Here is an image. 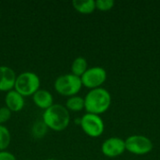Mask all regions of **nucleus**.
I'll use <instances>...</instances> for the list:
<instances>
[{
  "mask_svg": "<svg viewBox=\"0 0 160 160\" xmlns=\"http://www.w3.org/2000/svg\"><path fill=\"white\" fill-rule=\"evenodd\" d=\"M47 131H48V128L42 122V120L35 122V124L32 126V128H31L32 136L35 139H42L47 134Z\"/></svg>",
  "mask_w": 160,
  "mask_h": 160,
  "instance_id": "obj_16",
  "label": "nucleus"
},
{
  "mask_svg": "<svg viewBox=\"0 0 160 160\" xmlns=\"http://www.w3.org/2000/svg\"><path fill=\"white\" fill-rule=\"evenodd\" d=\"M65 107L68 109V112H81L84 109V98L78 95L70 97L67 99Z\"/></svg>",
  "mask_w": 160,
  "mask_h": 160,
  "instance_id": "obj_14",
  "label": "nucleus"
},
{
  "mask_svg": "<svg viewBox=\"0 0 160 160\" xmlns=\"http://www.w3.org/2000/svg\"><path fill=\"white\" fill-rule=\"evenodd\" d=\"M125 144L126 151L137 156L147 155L154 148L153 142L143 135H131L125 140Z\"/></svg>",
  "mask_w": 160,
  "mask_h": 160,
  "instance_id": "obj_6",
  "label": "nucleus"
},
{
  "mask_svg": "<svg viewBox=\"0 0 160 160\" xmlns=\"http://www.w3.org/2000/svg\"><path fill=\"white\" fill-rule=\"evenodd\" d=\"M126 151L125 140L118 137H111L101 144V152L107 158H116Z\"/></svg>",
  "mask_w": 160,
  "mask_h": 160,
  "instance_id": "obj_8",
  "label": "nucleus"
},
{
  "mask_svg": "<svg viewBox=\"0 0 160 160\" xmlns=\"http://www.w3.org/2000/svg\"><path fill=\"white\" fill-rule=\"evenodd\" d=\"M0 160H17V158L12 153L5 150L0 151Z\"/></svg>",
  "mask_w": 160,
  "mask_h": 160,
  "instance_id": "obj_19",
  "label": "nucleus"
},
{
  "mask_svg": "<svg viewBox=\"0 0 160 160\" xmlns=\"http://www.w3.org/2000/svg\"><path fill=\"white\" fill-rule=\"evenodd\" d=\"M17 74L8 66H0V92L8 93L14 89Z\"/></svg>",
  "mask_w": 160,
  "mask_h": 160,
  "instance_id": "obj_9",
  "label": "nucleus"
},
{
  "mask_svg": "<svg viewBox=\"0 0 160 160\" xmlns=\"http://www.w3.org/2000/svg\"><path fill=\"white\" fill-rule=\"evenodd\" d=\"M80 126L82 131L91 138L100 137L105 129V125L100 115L88 112L80 118Z\"/></svg>",
  "mask_w": 160,
  "mask_h": 160,
  "instance_id": "obj_5",
  "label": "nucleus"
},
{
  "mask_svg": "<svg viewBox=\"0 0 160 160\" xmlns=\"http://www.w3.org/2000/svg\"><path fill=\"white\" fill-rule=\"evenodd\" d=\"M46 160H56V159H53V158H48V159Z\"/></svg>",
  "mask_w": 160,
  "mask_h": 160,
  "instance_id": "obj_20",
  "label": "nucleus"
},
{
  "mask_svg": "<svg viewBox=\"0 0 160 160\" xmlns=\"http://www.w3.org/2000/svg\"><path fill=\"white\" fill-rule=\"evenodd\" d=\"M25 100L24 97H22L16 90H11L6 93L5 96V106L11 112H18L24 108Z\"/></svg>",
  "mask_w": 160,
  "mask_h": 160,
  "instance_id": "obj_10",
  "label": "nucleus"
},
{
  "mask_svg": "<svg viewBox=\"0 0 160 160\" xmlns=\"http://www.w3.org/2000/svg\"><path fill=\"white\" fill-rule=\"evenodd\" d=\"M84 98V110L88 113L100 115L106 112L112 104V96L103 87L89 90Z\"/></svg>",
  "mask_w": 160,
  "mask_h": 160,
  "instance_id": "obj_1",
  "label": "nucleus"
},
{
  "mask_svg": "<svg viewBox=\"0 0 160 160\" xmlns=\"http://www.w3.org/2000/svg\"><path fill=\"white\" fill-rule=\"evenodd\" d=\"M11 112L6 107H0V125L6 124L11 117Z\"/></svg>",
  "mask_w": 160,
  "mask_h": 160,
  "instance_id": "obj_18",
  "label": "nucleus"
},
{
  "mask_svg": "<svg viewBox=\"0 0 160 160\" xmlns=\"http://www.w3.org/2000/svg\"><path fill=\"white\" fill-rule=\"evenodd\" d=\"M54 90L63 97H73L82 90V83L80 77L71 73L63 74L56 78L53 83Z\"/></svg>",
  "mask_w": 160,
  "mask_h": 160,
  "instance_id": "obj_3",
  "label": "nucleus"
},
{
  "mask_svg": "<svg viewBox=\"0 0 160 160\" xmlns=\"http://www.w3.org/2000/svg\"><path fill=\"white\" fill-rule=\"evenodd\" d=\"M107 80V71L102 67L88 68L81 77L82 86L92 90L101 87Z\"/></svg>",
  "mask_w": 160,
  "mask_h": 160,
  "instance_id": "obj_7",
  "label": "nucleus"
},
{
  "mask_svg": "<svg viewBox=\"0 0 160 160\" xmlns=\"http://www.w3.org/2000/svg\"><path fill=\"white\" fill-rule=\"evenodd\" d=\"M41 120L48 129L59 132L68 128L70 123V113L64 105L53 104L44 111Z\"/></svg>",
  "mask_w": 160,
  "mask_h": 160,
  "instance_id": "obj_2",
  "label": "nucleus"
},
{
  "mask_svg": "<svg viewBox=\"0 0 160 160\" xmlns=\"http://www.w3.org/2000/svg\"><path fill=\"white\" fill-rule=\"evenodd\" d=\"M72 7L82 14H91L96 10L95 0H73Z\"/></svg>",
  "mask_w": 160,
  "mask_h": 160,
  "instance_id": "obj_12",
  "label": "nucleus"
},
{
  "mask_svg": "<svg viewBox=\"0 0 160 160\" xmlns=\"http://www.w3.org/2000/svg\"><path fill=\"white\" fill-rule=\"evenodd\" d=\"M40 89V79L38 75L32 71H24L17 75L14 90L22 97L33 96Z\"/></svg>",
  "mask_w": 160,
  "mask_h": 160,
  "instance_id": "obj_4",
  "label": "nucleus"
},
{
  "mask_svg": "<svg viewBox=\"0 0 160 160\" xmlns=\"http://www.w3.org/2000/svg\"><path fill=\"white\" fill-rule=\"evenodd\" d=\"M11 135L8 128L4 125H0V151H5L10 144Z\"/></svg>",
  "mask_w": 160,
  "mask_h": 160,
  "instance_id": "obj_15",
  "label": "nucleus"
},
{
  "mask_svg": "<svg viewBox=\"0 0 160 160\" xmlns=\"http://www.w3.org/2000/svg\"><path fill=\"white\" fill-rule=\"evenodd\" d=\"M114 7L113 0H97L96 1V9L100 11H109Z\"/></svg>",
  "mask_w": 160,
  "mask_h": 160,
  "instance_id": "obj_17",
  "label": "nucleus"
},
{
  "mask_svg": "<svg viewBox=\"0 0 160 160\" xmlns=\"http://www.w3.org/2000/svg\"><path fill=\"white\" fill-rule=\"evenodd\" d=\"M88 68V64H87V61L84 57L82 56H79V57H76L72 64H71V74L77 76V77H82L83 75V73L87 70Z\"/></svg>",
  "mask_w": 160,
  "mask_h": 160,
  "instance_id": "obj_13",
  "label": "nucleus"
},
{
  "mask_svg": "<svg viewBox=\"0 0 160 160\" xmlns=\"http://www.w3.org/2000/svg\"><path fill=\"white\" fill-rule=\"evenodd\" d=\"M32 99H33L34 104L38 108L44 110V111L53 105V97H52V93L45 89L38 90L32 96Z\"/></svg>",
  "mask_w": 160,
  "mask_h": 160,
  "instance_id": "obj_11",
  "label": "nucleus"
}]
</instances>
